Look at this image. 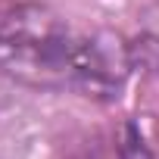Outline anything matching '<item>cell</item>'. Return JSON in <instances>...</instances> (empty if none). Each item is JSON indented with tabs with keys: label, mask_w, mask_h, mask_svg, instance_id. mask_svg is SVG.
Segmentation results:
<instances>
[{
	"label": "cell",
	"mask_w": 159,
	"mask_h": 159,
	"mask_svg": "<svg viewBox=\"0 0 159 159\" xmlns=\"http://www.w3.org/2000/svg\"><path fill=\"white\" fill-rule=\"evenodd\" d=\"M78 38L47 3L25 0L0 13V75L34 91H72Z\"/></svg>",
	"instance_id": "1"
},
{
	"label": "cell",
	"mask_w": 159,
	"mask_h": 159,
	"mask_svg": "<svg viewBox=\"0 0 159 159\" xmlns=\"http://www.w3.org/2000/svg\"><path fill=\"white\" fill-rule=\"evenodd\" d=\"M128 72H131V53L119 34L100 31V34L81 38L72 91L91 100H103V103L119 100L128 81Z\"/></svg>",
	"instance_id": "2"
},
{
	"label": "cell",
	"mask_w": 159,
	"mask_h": 159,
	"mask_svg": "<svg viewBox=\"0 0 159 159\" xmlns=\"http://www.w3.org/2000/svg\"><path fill=\"white\" fill-rule=\"evenodd\" d=\"M119 159H153L150 150H147V143H143V137L137 134L134 125L125 128V140H122V147H119Z\"/></svg>",
	"instance_id": "3"
}]
</instances>
